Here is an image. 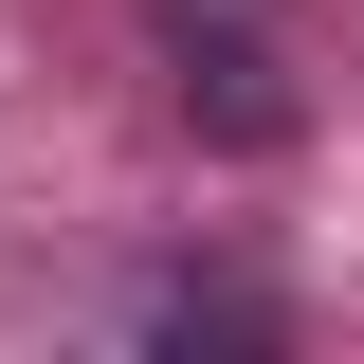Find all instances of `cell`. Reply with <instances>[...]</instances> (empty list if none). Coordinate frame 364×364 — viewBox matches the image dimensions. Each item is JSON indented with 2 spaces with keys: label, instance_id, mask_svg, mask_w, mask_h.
<instances>
[]
</instances>
